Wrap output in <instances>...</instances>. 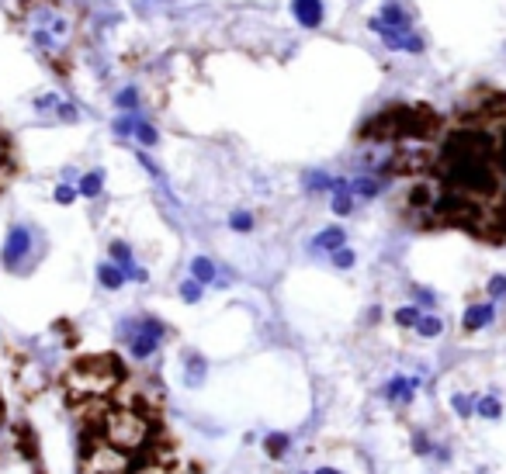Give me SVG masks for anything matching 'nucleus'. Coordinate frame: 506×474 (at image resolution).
<instances>
[{"instance_id":"nucleus-1","label":"nucleus","mask_w":506,"mask_h":474,"mask_svg":"<svg viewBox=\"0 0 506 474\" xmlns=\"http://www.w3.org/2000/svg\"><path fill=\"white\" fill-rule=\"evenodd\" d=\"M406 177L402 215L416 229H461L485 242L506 239V101H479L430 142L396 146L381 166Z\"/></svg>"},{"instance_id":"nucleus-2","label":"nucleus","mask_w":506,"mask_h":474,"mask_svg":"<svg viewBox=\"0 0 506 474\" xmlns=\"http://www.w3.org/2000/svg\"><path fill=\"white\" fill-rule=\"evenodd\" d=\"M441 132L437 111L426 104H392L378 111L371 122L361 129V139L371 142H392V146H409V142H430Z\"/></svg>"},{"instance_id":"nucleus-3","label":"nucleus","mask_w":506,"mask_h":474,"mask_svg":"<svg viewBox=\"0 0 506 474\" xmlns=\"http://www.w3.org/2000/svg\"><path fill=\"white\" fill-rule=\"evenodd\" d=\"M25 18L31 45L46 55H56L59 49H66V42L73 38V28H77L73 11H66L59 0H28Z\"/></svg>"},{"instance_id":"nucleus-4","label":"nucleus","mask_w":506,"mask_h":474,"mask_svg":"<svg viewBox=\"0 0 506 474\" xmlns=\"http://www.w3.org/2000/svg\"><path fill=\"white\" fill-rule=\"evenodd\" d=\"M125 381V367L118 357H87L73 370L66 374V388L70 395L80 402H94V398H107L118 392V384Z\"/></svg>"},{"instance_id":"nucleus-5","label":"nucleus","mask_w":506,"mask_h":474,"mask_svg":"<svg viewBox=\"0 0 506 474\" xmlns=\"http://www.w3.org/2000/svg\"><path fill=\"white\" fill-rule=\"evenodd\" d=\"M118 336H122V343H125V350H129L132 360H149V357L160 350L163 336H167V325L153 316L125 318V322L118 325Z\"/></svg>"},{"instance_id":"nucleus-6","label":"nucleus","mask_w":506,"mask_h":474,"mask_svg":"<svg viewBox=\"0 0 506 474\" xmlns=\"http://www.w3.org/2000/svg\"><path fill=\"white\" fill-rule=\"evenodd\" d=\"M35 260V229L31 225H11V232L4 239L0 249V264L11 274H25Z\"/></svg>"},{"instance_id":"nucleus-7","label":"nucleus","mask_w":506,"mask_h":474,"mask_svg":"<svg viewBox=\"0 0 506 474\" xmlns=\"http://www.w3.org/2000/svg\"><path fill=\"white\" fill-rule=\"evenodd\" d=\"M371 31H378L381 38H385V45L389 49H396V53H423V38L420 35H413V31H399V28H385L378 18H371Z\"/></svg>"},{"instance_id":"nucleus-8","label":"nucleus","mask_w":506,"mask_h":474,"mask_svg":"<svg viewBox=\"0 0 506 474\" xmlns=\"http://www.w3.org/2000/svg\"><path fill=\"white\" fill-rule=\"evenodd\" d=\"M111 264L125 274V281H139V284H142V281L149 277V274L132 260V246H129V242H122V239H115V242H111Z\"/></svg>"},{"instance_id":"nucleus-9","label":"nucleus","mask_w":506,"mask_h":474,"mask_svg":"<svg viewBox=\"0 0 506 474\" xmlns=\"http://www.w3.org/2000/svg\"><path fill=\"white\" fill-rule=\"evenodd\" d=\"M416 388H420V377L396 374V377L385 384V392H381V395L389 398V402H396V405H409V402H413V395H416Z\"/></svg>"},{"instance_id":"nucleus-10","label":"nucleus","mask_w":506,"mask_h":474,"mask_svg":"<svg viewBox=\"0 0 506 474\" xmlns=\"http://www.w3.org/2000/svg\"><path fill=\"white\" fill-rule=\"evenodd\" d=\"M492 318H496V305L485 301V305H472V308L465 312V318H461V325H465V333H479Z\"/></svg>"},{"instance_id":"nucleus-11","label":"nucleus","mask_w":506,"mask_h":474,"mask_svg":"<svg viewBox=\"0 0 506 474\" xmlns=\"http://www.w3.org/2000/svg\"><path fill=\"white\" fill-rule=\"evenodd\" d=\"M292 11L298 18V25L320 28L322 25V4L320 0H292Z\"/></svg>"},{"instance_id":"nucleus-12","label":"nucleus","mask_w":506,"mask_h":474,"mask_svg":"<svg viewBox=\"0 0 506 474\" xmlns=\"http://www.w3.org/2000/svg\"><path fill=\"white\" fill-rule=\"evenodd\" d=\"M330 190H333V211H337V215H350V211H354V190H350V181L340 177V181H333Z\"/></svg>"},{"instance_id":"nucleus-13","label":"nucleus","mask_w":506,"mask_h":474,"mask_svg":"<svg viewBox=\"0 0 506 474\" xmlns=\"http://www.w3.org/2000/svg\"><path fill=\"white\" fill-rule=\"evenodd\" d=\"M344 229H322L320 236L312 239V249H320V253H337V249H344Z\"/></svg>"},{"instance_id":"nucleus-14","label":"nucleus","mask_w":506,"mask_h":474,"mask_svg":"<svg viewBox=\"0 0 506 474\" xmlns=\"http://www.w3.org/2000/svg\"><path fill=\"white\" fill-rule=\"evenodd\" d=\"M378 21L385 28H399V31H409V14L402 11L399 4H385L381 7V14H378Z\"/></svg>"},{"instance_id":"nucleus-15","label":"nucleus","mask_w":506,"mask_h":474,"mask_svg":"<svg viewBox=\"0 0 506 474\" xmlns=\"http://www.w3.org/2000/svg\"><path fill=\"white\" fill-rule=\"evenodd\" d=\"M288 447H292V436H288V433H267L264 450L270 460H281V457L288 453Z\"/></svg>"},{"instance_id":"nucleus-16","label":"nucleus","mask_w":506,"mask_h":474,"mask_svg":"<svg viewBox=\"0 0 506 474\" xmlns=\"http://www.w3.org/2000/svg\"><path fill=\"white\" fill-rule=\"evenodd\" d=\"M191 281H198L201 288L215 281V264L209 257H194V264H191Z\"/></svg>"},{"instance_id":"nucleus-17","label":"nucleus","mask_w":506,"mask_h":474,"mask_svg":"<svg viewBox=\"0 0 506 474\" xmlns=\"http://www.w3.org/2000/svg\"><path fill=\"white\" fill-rule=\"evenodd\" d=\"M101 187H105V173H101V170H90V173H83L80 177L77 194H83V198H97V194H101Z\"/></svg>"},{"instance_id":"nucleus-18","label":"nucleus","mask_w":506,"mask_h":474,"mask_svg":"<svg viewBox=\"0 0 506 474\" xmlns=\"http://www.w3.org/2000/svg\"><path fill=\"white\" fill-rule=\"evenodd\" d=\"M97 281H101V288L118 291L122 284H125V274H122L115 264H101V266H97Z\"/></svg>"},{"instance_id":"nucleus-19","label":"nucleus","mask_w":506,"mask_h":474,"mask_svg":"<svg viewBox=\"0 0 506 474\" xmlns=\"http://www.w3.org/2000/svg\"><path fill=\"white\" fill-rule=\"evenodd\" d=\"M381 187H385L381 177H357V181H350V190L357 198H374V194H381Z\"/></svg>"},{"instance_id":"nucleus-20","label":"nucleus","mask_w":506,"mask_h":474,"mask_svg":"<svg viewBox=\"0 0 506 474\" xmlns=\"http://www.w3.org/2000/svg\"><path fill=\"white\" fill-rule=\"evenodd\" d=\"M413 329H416L423 340H433V336H441V333H444V322H441L437 316H420V322H416Z\"/></svg>"},{"instance_id":"nucleus-21","label":"nucleus","mask_w":506,"mask_h":474,"mask_svg":"<svg viewBox=\"0 0 506 474\" xmlns=\"http://www.w3.org/2000/svg\"><path fill=\"white\" fill-rule=\"evenodd\" d=\"M475 412H479L482 419H500V416H503V405H500V398L482 395L479 402H475Z\"/></svg>"},{"instance_id":"nucleus-22","label":"nucleus","mask_w":506,"mask_h":474,"mask_svg":"<svg viewBox=\"0 0 506 474\" xmlns=\"http://www.w3.org/2000/svg\"><path fill=\"white\" fill-rule=\"evenodd\" d=\"M201 377H205V360H201V357H198V353H187V384H191V388H198V384H201Z\"/></svg>"},{"instance_id":"nucleus-23","label":"nucleus","mask_w":506,"mask_h":474,"mask_svg":"<svg viewBox=\"0 0 506 474\" xmlns=\"http://www.w3.org/2000/svg\"><path fill=\"white\" fill-rule=\"evenodd\" d=\"M135 139H139L142 146H157V139H160V135H157V129H153L149 122H142V118H139V122H135Z\"/></svg>"},{"instance_id":"nucleus-24","label":"nucleus","mask_w":506,"mask_h":474,"mask_svg":"<svg viewBox=\"0 0 506 474\" xmlns=\"http://www.w3.org/2000/svg\"><path fill=\"white\" fill-rule=\"evenodd\" d=\"M420 316H423V312H420L416 305H406V308H399V312H396V322H399L402 329H413V325L420 322Z\"/></svg>"},{"instance_id":"nucleus-25","label":"nucleus","mask_w":506,"mask_h":474,"mask_svg":"<svg viewBox=\"0 0 506 474\" xmlns=\"http://www.w3.org/2000/svg\"><path fill=\"white\" fill-rule=\"evenodd\" d=\"M135 122H139L135 114H122V118H115V125H111V129H115V135H122V139H125V135H135Z\"/></svg>"},{"instance_id":"nucleus-26","label":"nucleus","mask_w":506,"mask_h":474,"mask_svg":"<svg viewBox=\"0 0 506 474\" xmlns=\"http://www.w3.org/2000/svg\"><path fill=\"white\" fill-rule=\"evenodd\" d=\"M305 187H309V190H330L333 181H330L322 170H316V173H305Z\"/></svg>"},{"instance_id":"nucleus-27","label":"nucleus","mask_w":506,"mask_h":474,"mask_svg":"<svg viewBox=\"0 0 506 474\" xmlns=\"http://www.w3.org/2000/svg\"><path fill=\"white\" fill-rule=\"evenodd\" d=\"M229 225H233L236 232H250V229H253V215H250V211H233Z\"/></svg>"},{"instance_id":"nucleus-28","label":"nucleus","mask_w":506,"mask_h":474,"mask_svg":"<svg viewBox=\"0 0 506 474\" xmlns=\"http://www.w3.org/2000/svg\"><path fill=\"white\" fill-rule=\"evenodd\" d=\"M115 104L125 107V111H135V104H139V94H135V87H125V90L115 97Z\"/></svg>"},{"instance_id":"nucleus-29","label":"nucleus","mask_w":506,"mask_h":474,"mask_svg":"<svg viewBox=\"0 0 506 474\" xmlns=\"http://www.w3.org/2000/svg\"><path fill=\"white\" fill-rule=\"evenodd\" d=\"M181 298H184L187 305H194V301L201 298V284H198V281H184V284H181Z\"/></svg>"},{"instance_id":"nucleus-30","label":"nucleus","mask_w":506,"mask_h":474,"mask_svg":"<svg viewBox=\"0 0 506 474\" xmlns=\"http://www.w3.org/2000/svg\"><path fill=\"white\" fill-rule=\"evenodd\" d=\"M451 405L458 409V416H461V419H468V416H472V398L468 395H454Z\"/></svg>"},{"instance_id":"nucleus-31","label":"nucleus","mask_w":506,"mask_h":474,"mask_svg":"<svg viewBox=\"0 0 506 474\" xmlns=\"http://www.w3.org/2000/svg\"><path fill=\"white\" fill-rule=\"evenodd\" d=\"M333 266H340V270H350V266H354V253H350V249H337V253H333Z\"/></svg>"},{"instance_id":"nucleus-32","label":"nucleus","mask_w":506,"mask_h":474,"mask_svg":"<svg viewBox=\"0 0 506 474\" xmlns=\"http://www.w3.org/2000/svg\"><path fill=\"white\" fill-rule=\"evenodd\" d=\"M73 198H77V187H70V184L56 187V201H59V205H73Z\"/></svg>"},{"instance_id":"nucleus-33","label":"nucleus","mask_w":506,"mask_h":474,"mask_svg":"<svg viewBox=\"0 0 506 474\" xmlns=\"http://www.w3.org/2000/svg\"><path fill=\"white\" fill-rule=\"evenodd\" d=\"M489 294H492V298H503L506 294V277L503 274H496V277L489 281Z\"/></svg>"},{"instance_id":"nucleus-34","label":"nucleus","mask_w":506,"mask_h":474,"mask_svg":"<svg viewBox=\"0 0 506 474\" xmlns=\"http://www.w3.org/2000/svg\"><path fill=\"white\" fill-rule=\"evenodd\" d=\"M35 107H38V111H49V107H59V97H56V94H42V97L35 101Z\"/></svg>"},{"instance_id":"nucleus-35","label":"nucleus","mask_w":506,"mask_h":474,"mask_svg":"<svg viewBox=\"0 0 506 474\" xmlns=\"http://www.w3.org/2000/svg\"><path fill=\"white\" fill-rule=\"evenodd\" d=\"M56 111H59V118H63V122H77V107L73 104H59Z\"/></svg>"},{"instance_id":"nucleus-36","label":"nucleus","mask_w":506,"mask_h":474,"mask_svg":"<svg viewBox=\"0 0 506 474\" xmlns=\"http://www.w3.org/2000/svg\"><path fill=\"white\" fill-rule=\"evenodd\" d=\"M413 294H416V301H420V305H426V308H430V305H433V294H430V291L416 288V291H413Z\"/></svg>"},{"instance_id":"nucleus-37","label":"nucleus","mask_w":506,"mask_h":474,"mask_svg":"<svg viewBox=\"0 0 506 474\" xmlns=\"http://www.w3.org/2000/svg\"><path fill=\"white\" fill-rule=\"evenodd\" d=\"M413 447H416V453H430V443L423 440V433H416V436H413Z\"/></svg>"},{"instance_id":"nucleus-38","label":"nucleus","mask_w":506,"mask_h":474,"mask_svg":"<svg viewBox=\"0 0 506 474\" xmlns=\"http://www.w3.org/2000/svg\"><path fill=\"white\" fill-rule=\"evenodd\" d=\"M316 474H340L337 468H316Z\"/></svg>"}]
</instances>
